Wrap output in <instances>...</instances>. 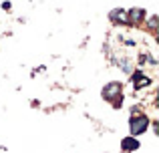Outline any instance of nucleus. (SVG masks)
Returning <instances> with one entry per match:
<instances>
[{
	"instance_id": "obj_5",
	"label": "nucleus",
	"mask_w": 159,
	"mask_h": 153,
	"mask_svg": "<svg viewBox=\"0 0 159 153\" xmlns=\"http://www.w3.org/2000/svg\"><path fill=\"white\" fill-rule=\"evenodd\" d=\"M109 16H111V18H115L117 22H125V18H123V16H125V10H113Z\"/></svg>"
},
{
	"instance_id": "obj_7",
	"label": "nucleus",
	"mask_w": 159,
	"mask_h": 153,
	"mask_svg": "<svg viewBox=\"0 0 159 153\" xmlns=\"http://www.w3.org/2000/svg\"><path fill=\"white\" fill-rule=\"evenodd\" d=\"M149 26H151V28L157 26V16H151V18H149Z\"/></svg>"
},
{
	"instance_id": "obj_6",
	"label": "nucleus",
	"mask_w": 159,
	"mask_h": 153,
	"mask_svg": "<svg viewBox=\"0 0 159 153\" xmlns=\"http://www.w3.org/2000/svg\"><path fill=\"white\" fill-rule=\"evenodd\" d=\"M135 79H137V85H135L137 89H141V87L149 85V79H147V77H135Z\"/></svg>"
},
{
	"instance_id": "obj_3",
	"label": "nucleus",
	"mask_w": 159,
	"mask_h": 153,
	"mask_svg": "<svg viewBox=\"0 0 159 153\" xmlns=\"http://www.w3.org/2000/svg\"><path fill=\"white\" fill-rule=\"evenodd\" d=\"M121 147H123V151H135L137 147H139V141H137L135 137H125L123 141H121Z\"/></svg>"
},
{
	"instance_id": "obj_2",
	"label": "nucleus",
	"mask_w": 159,
	"mask_h": 153,
	"mask_svg": "<svg viewBox=\"0 0 159 153\" xmlns=\"http://www.w3.org/2000/svg\"><path fill=\"white\" fill-rule=\"evenodd\" d=\"M119 93H121V85H119V83H111V85H107L105 89H103V97H105V99L119 97Z\"/></svg>"
},
{
	"instance_id": "obj_1",
	"label": "nucleus",
	"mask_w": 159,
	"mask_h": 153,
	"mask_svg": "<svg viewBox=\"0 0 159 153\" xmlns=\"http://www.w3.org/2000/svg\"><path fill=\"white\" fill-rule=\"evenodd\" d=\"M147 125H149V119L145 117V115H139V117H131V123H129V127H131V133L133 135H141L147 131Z\"/></svg>"
},
{
	"instance_id": "obj_4",
	"label": "nucleus",
	"mask_w": 159,
	"mask_h": 153,
	"mask_svg": "<svg viewBox=\"0 0 159 153\" xmlns=\"http://www.w3.org/2000/svg\"><path fill=\"white\" fill-rule=\"evenodd\" d=\"M143 16H145V10H141V8H131V10H129V18L135 20V22L143 20Z\"/></svg>"
}]
</instances>
